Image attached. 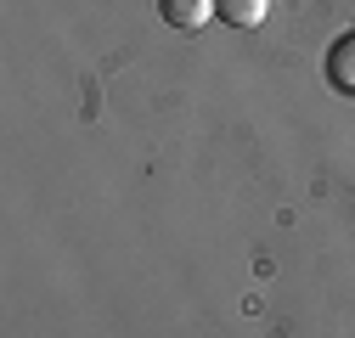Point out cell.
<instances>
[{"label": "cell", "instance_id": "obj_1", "mask_svg": "<svg viewBox=\"0 0 355 338\" xmlns=\"http://www.w3.org/2000/svg\"><path fill=\"white\" fill-rule=\"evenodd\" d=\"M158 12L169 28H181V34H198L209 17H214V0H158Z\"/></svg>", "mask_w": 355, "mask_h": 338}, {"label": "cell", "instance_id": "obj_2", "mask_svg": "<svg viewBox=\"0 0 355 338\" xmlns=\"http://www.w3.org/2000/svg\"><path fill=\"white\" fill-rule=\"evenodd\" d=\"M265 12H271V0H214V17L232 28H259Z\"/></svg>", "mask_w": 355, "mask_h": 338}, {"label": "cell", "instance_id": "obj_3", "mask_svg": "<svg viewBox=\"0 0 355 338\" xmlns=\"http://www.w3.org/2000/svg\"><path fill=\"white\" fill-rule=\"evenodd\" d=\"M327 79L338 84V91H355V34H344L327 51Z\"/></svg>", "mask_w": 355, "mask_h": 338}]
</instances>
